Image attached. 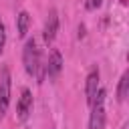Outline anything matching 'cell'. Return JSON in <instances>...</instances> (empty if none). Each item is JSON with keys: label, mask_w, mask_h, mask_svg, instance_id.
Instances as JSON below:
<instances>
[{"label": "cell", "mask_w": 129, "mask_h": 129, "mask_svg": "<svg viewBox=\"0 0 129 129\" xmlns=\"http://www.w3.org/2000/svg\"><path fill=\"white\" fill-rule=\"evenodd\" d=\"M4 44H6V28H4V24H2V20H0V54H2V50H4Z\"/></svg>", "instance_id": "10"}, {"label": "cell", "mask_w": 129, "mask_h": 129, "mask_svg": "<svg viewBox=\"0 0 129 129\" xmlns=\"http://www.w3.org/2000/svg\"><path fill=\"white\" fill-rule=\"evenodd\" d=\"M60 69H62V56H60L58 50H52L50 56H48V62H46V73H48V77H50V79H56L58 73H60Z\"/></svg>", "instance_id": "7"}, {"label": "cell", "mask_w": 129, "mask_h": 129, "mask_svg": "<svg viewBox=\"0 0 129 129\" xmlns=\"http://www.w3.org/2000/svg\"><path fill=\"white\" fill-rule=\"evenodd\" d=\"M101 2H103V0H87V8H89V10H95V8L101 6Z\"/></svg>", "instance_id": "11"}, {"label": "cell", "mask_w": 129, "mask_h": 129, "mask_svg": "<svg viewBox=\"0 0 129 129\" xmlns=\"http://www.w3.org/2000/svg\"><path fill=\"white\" fill-rule=\"evenodd\" d=\"M127 93H129V73H123V77L119 81V87H117V99L119 101H125L127 99Z\"/></svg>", "instance_id": "9"}, {"label": "cell", "mask_w": 129, "mask_h": 129, "mask_svg": "<svg viewBox=\"0 0 129 129\" xmlns=\"http://www.w3.org/2000/svg\"><path fill=\"white\" fill-rule=\"evenodd\" d=\"M91 117H89V129H103L105 127V89H99L93 103H91Z\"/></svg>", "instance_id": "2"}, {"label": "cell", "mask_w": 129, "mask_h": 129, "mask_svg": "<svg viewBox=\"0 0 129 129\" xmlns=\"http://www.w3.org/2000/svg\"><path fill=\"white\" fill-rule=\"evenodd\" d=\"M30 109H32V95H30V91H28V89H22L20 99H18V105H16L18 119H20V121H24V119L28 117Z\"/></svg>", "instance_id": "4"}, {"label": "cell", "mask_w": 129, "mask_h": 129, "mask_svg": "<svg viewBox=\"0 0 129 129\" xmlns=\"http://www.w3.org/2000/svg\"><path fill=\"white\" fill-rule=\"evenodd\" d=\"M56 30H58V16H56V10H50L48 12V18L44 22V32H42L44 40L46 42H52V38L56 36Z\"/></svg>", "instance_id": "5"}, {"label": "cell", "mask_w": 129, "mask_h": 129, "mask_svg": "<svg viewBox=\"0 0 129 129\" xmlns=\"http://www.w3.org/2000/svg\"><path fill=\"white\" fill-rule=\"evenodd\" d=\"M97 91H99V71L95 69V71L89 73V77H87V85H85V93H87V103H89V105L93 103Z\"/></svg>", "instance_id": "6"}, {"label": "cell", "mask_w": 129, "mask_h": 129, "mask_svg": "<svg viewBox=\"0 0 129 129\" xmlns=\"http://www.w3.org/2000/svg\"><path fill=\"white\" fill-rule=\"evenodd\" d=\"M10 105V69L4 67L0 73V117L6 115Z\"/></svg>", "instance_id": "3"}, {"label": "cell", "mask_w": 129, "mask_h": 129, "mask_svg": "<svg viewBox=\"0 0 129 129\" xmlns=\"http://www.w3.org/2000/svg\"><path fill=\"white\" fill-rule=\"evenodd\" d=\"M28 26H30V14H28L26 10L18 12V16H16V28H18V36H20V38L26 36Z\"/></svg>", "instance_id": "8"}, {"label": "cell", "mask_w": 129, "mask_h": 129, "mask_svg": "<svg viewBox=\"0 0 129 129\" xmlns=\"http://www.w3.org/2000/svg\"><path fill=\"white\" fill-rule=\"evenodd\" d=\"M22 62H24V71L28 75H36L38 83H42L44 73H46V64H42V60H40V52L36 48V40L34 38L26 40L24 50H22Z\"/></svg>", "instance_id": "1"}]
</instances>
